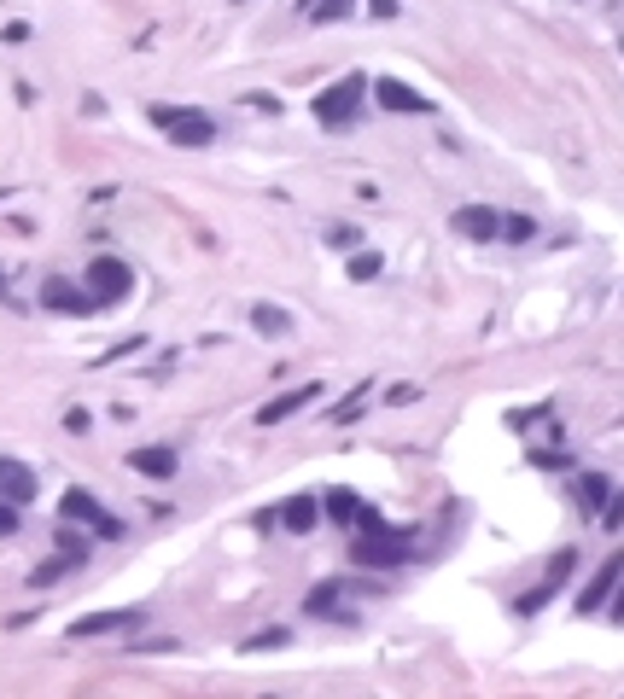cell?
I'll list each match as a JSON object with an SVG mask.
<instances>
[{"mask_svg":"<svg viewBox=\"0 0 624 699\" xmlns=\"http://www.w3.org/2000/svg\"><path fill=\"white\" fill-rule=\"evenodd\" d=\"M152 123L170 134L175 146H210L216 140V123L205 111H193V105H152Z\"/></svg>","mask_w":624,"mask_h":699,"instance_id":"1","label":"cell"},{"mask_svg":"<svg viewBox=\"0 0 624 699\" xmlns=\"http://www.w3.org/2000/svg\"><path fill=\"white\" fill-rule=\"evenodd\" d=\"M362 76H345V82H333V88H321L315 94V123L321 129H345V123H356V111H362Z\"/></svg>","mask_w":624,"mask_h":699,"instance_id":"2","label":"cell"},{"mask_svg":"<svg viewBox=\"0 0 624 699\" xmlns=\"http://www.w3.org/2000/svg\"><path fill=\"white\" fill-rule=\"evenodd\" d=\"M350 560H356V566H374V571H391V566H409V560H415V548H409V536L362 531V536H356V548H350Z\"/></svg>","mask_w":624,"mask_h":699,"instance_id":"3","label":"cell"},{"mask_svg":"<svg viewBox=\"0 0 624 699\" xmlns=\"http://www.w3.org/2000/svg\"><path fill=\"white\" fill-rule=\"evenodd\" d=\"M59 513H65V525H94L100 536H123V519H111L88 490H65L59 496Z\"/></svg>","mask_w":624,"mask_h":699,"instance_id":"4","label":"cell"},{"mask_svg":"<svg viewBox=\"0 0 624 699\" xmlns=\"http://www.w3.org/2000/svg\"><path fill=\"white\" fill-rule=\"evenodd\" d=\"M129 263L123 257H94L88 263V292H94V303H117V298H129Z\"/></svg>","mask_w":624,"mask_h":699,"instance_id":"5","label":"cell"},{"mask_svg":"<svg viewBox=\"0 0 624 699\" xmlns=\"http://www.w3.org/2000/svg\"><path fill=\"white\" fill-rule=\"evenodd\" d=\"M146 612L129 606V612H94V618H76L70 624V641H94V635H123V630H140Z\"/></svg>","mask_w":624,"mask_h":699,"instance_id":"6","label":"cell"},{"mask_svg":"<svg viewBox=\"0 0 624 699\" xmlns=\"http://www.w3.org/2000/svg\"><path fill=\"white\" fill-rule=\"evenodd\" d=\"M450 228L461 233V239H496L502 210H490V204H461V210L450 216Z\"/></svg>","mask_w":624,"mask_h":699,"instance_id":"7","label":"cell"},{"mask_svg":"<svg viewBox=\"0 0 624 699\" xmlns=\"http://www.w3.org/2000/svg\"><path fill=\"white\" fill-rule=\"evenodd\" d=\"M374 100H380L385 111H403V117H426V111H432V100H426V94H415L409 82H391V76H385V82H374Z\"/></svg>","mask_w":624,"mask_h":699,"instance_id":"8","label":"cell"},{"mask_svg":"<svg viewBox=\"0 0 624 699\" xmlns=\"http://www.w3.org/2000/svg\"><path fill=\"white\" fill-rule=\"evenodd\" d=\"M315 397H321V385H298V391H280L275 402H263V408H257V426H280V420H292L298 408H310Z\"/></svg>","mask_w":624,"mask_h":699,"instance_id":"9","label":"cell"},{"mask_svg":"<svg viewBox=\"0 0 624 699\" xmlns=\"http://www.w3.org/2000/svg\"><path fill=\"white\" fill-rule=\"evenodd\" d=\"M41 303H47V309H70V315L100 309V303H94V292H82V286H70V280H41Z\"/></svg>","mask_w":624,"mask_h":699,"instance_id":"10","label":"cell"},{"mask_svg":"<svg viewBox=\"0 0 624 699\" xmlns=\"http://www.w3.org/2000/svg\"><path fill=\"white\" fill-rule=\"evenodd\" d=\"M0 501H12V507L35 501V472L24 461H6V455H0Z\"/></svg>","mask_w":624,"mask_h":699,"instance_id":"11","label":"cell"},{"mask_svg":"<svg viewBox=\"0 0 624 699\" xmlns=\"http://www.w3.org/2000/svg\"><path fill=\"white\" fill-rule=\"evenodd\" d=\"M129 466H135V472H146V478H175V472H181L175 449H164V443H152V449H135V455H129Z\"/></svg>","mask_w":624,"mask_h":699,"instance_id":"12","label":"cell"},{"mask_svg":"<svg viewBox=\"0 0 624 699\" xmlns=\"http://www.w3.org/2000/svg\"><path fill=\"white\" fill-rule=\"evenodd\" d=\"M613 583H619V560H601V571H595L590 583H584V595H578V612H595L601 600L613 595Z\"/></svg>","mask_w":624,"mask_h":699,"instance_id":"13","label":"cell"},{"mask_svg":"<svg viewBox=\"0 0 624 699\" xmlns=\"http://www.w3.org/2000/svg\"><path fill=\"white\" fill-rule=\"evenodd\" d=\"M251 327H257L263 338H286L292 327H298V321H292L280 303H251Z\"/></svg>","mask_w":624,"mask_h":699,"instance_id":"14","label":"cell"},{"mask_svg":"<svg viewBox=\"0 0 624 699\" xmlns=\"http://www.w3.org/2000/svg\"><path fill=\"white\" fill-rule=\"evenodd\" d=\"M315 507H321L315 496H292L286 507H280V525H286V531H298V536H304V531H315V519H321Z\"/></svg>","mask_w":624,"mask_h":699,"instance_id":"15","label":"cell"},{"mask_svg":"<svg viewBox=\"0 0 624 699\" xmlns=\"http://www.w3.org/2000/svg\"><path fill=\"white\" fill-rule=\"evenodd\" d=\"M578 496H584V507H590V513H601V507H607V496H613V478H607V472H584V478H578Z\"/></svg>","mask_w":624,"mask_h":699,"instance_id":"16","label":"cell"},{"mask_svg":"<svg viewBox=\"0 0 624 699\" xmlns=\"http://www.w3.org/2000/svg\"><path fill=\"white\" fill-rule=\"evenodd\" d=\"M345 595V577H327V583H315L310 600H304V612H315V618H327L333 612V600Z\"/></svg>","mask_w":624,"mask_h":699,"instance_id":"17","label":"cell"},{"mask_svg":"<svg viewBox=\"0 0 624 699\" xmlns=\"http://www.w3.org/2000/svg\"><path fill=\"white\" fill-rule=\"evenodd\" d=\"M321 507H327L339 525H350V519H356V507H362V496H356V490H327V501H321Z\"/></svg>","mask_w":624,"mask_h":699,"instance_id":"18","label":"cell"},{"mask_svg":"<svg viewBox=\"0 0 624 699\" xmlns=\"http://www.w3.org/2000/svg\"><path fill=\"white\" fill-rule=\"evenodd\" d=\"M496 239H514V245H531V239H537V222H531V216H502V228H496Z\"/></svg>","mask_w":624,"mask_h":699,"instance_id":"19","label":"cell"},{"mask_svg":"<svg viewBox=\"0 0 624 699\" xmlns=\"http://www.w3.org/2000/svg\"><path fill=\"white\" fill-rule=\"evenodd\" d=\"M350 12H356V0H315L310 24H339V18H350Z\"/></svg>","mask_w":624,"mask_h":699,"instance_id":"20","label":"cell"},{"mask_svg":"<svg viewBox=\"0 0 624 699\" xmlns=\"http://www.w3.org/2000/svg\"><path fill=\"white\" fill-rule=\"evenodd\" d=\"M286 641H292L286 630H257V635H245L240 653H263V647H286Z\"/></svg>","mask_w":624,"mask_h":699,"instance_id":"21","label":"cell"},{"mask_svg":"<svg viewBox=\"0 0 624 699\" xmlns=\"http://www.w3.org/2000/svg\"><path fill=\"white\" fill-rule=\"evenodd\" d=\"M380 251H356V263H350V280H374L380 274Z\"/></svg>","mask_w":624,"mask_h":699,"instance_id":"22","label":"cell"},{"mask_svg":"<svg viewBox=\"0 0 624 699\" xmlns=\"http://www.w3.org/2000/svg\"><path fill=\"white\" fill-rule=\"evenodd\" d=\"M555 595V583H543V589H531V595H520L514 600V612H520V618H531V612H543V600Z\"/></svg>","mask_w":624,"mask_h":699,"instance_id":"23","label":"cell"},{"mask_svg":"<svg viewBox=\"0 0 624 699\" xmlns=\"http://www.w3.org/2000/svg\"><path fill=\"white\" fill-rule=\"evenodd\" d=\"M327 245H339V251H362V228H333V233H327Z\"/></svg>","mask_w":624,"mask_h":699,"instance_id":"24","label":"cell"},{"mask_svg":"<svg viewBox=\"0 0 624 699\" xmlns=\"http://www.w3.org/2000/svg\"><path fill=\"white\" fill-rule=\"evenodd\" d=\"M18 525H24V513H18L12 501H0V536H12V531H18Z\"/></svg>","mask_w":624,"mask_h":699,"instance_id":"25","label":"cell"},{"mask_svg":"<svg viewBox=\"0 0 624 699\" xmlns=\"http://www.w3.org/2000/svg\"><path fill=\"white\" fill-rule=\"evenodd\" d=\"M572 560H578V554H572V548H566V554H555V566H549V583H566V571H572Z\"/></svg>","mask_w":624,"mask_h":699,"instance_id":"26","label":"cell"},{"mask_svg":"<svg viewBox=\"0 0 624 699\" xmlns=\"http://www.w3.org/2000/svg\"><path fill=\"white\" fill-rule=\"evenodd\" d=\"M129 653H175V641H170V635H158V641H135Z\"/></svg>","mask_w":624,"mask_h":699,"instance_id":"27","label":"cell"},{"mask_svg":"<svg viewBox=\"0 0 624 699\" xmlns=\"http://www.w3.org/2000/svg\"><path fill=\"white\" fill-rule=\"evenodd\" d=\"M65 426H70V432H76V437H82V432H88V426H94V420H88L82 408H70V414H65Z\"/></svg>","mask_w":624,"mask_h":699,"instance_id":"28","label":"cell"},{"mask_svg":"<svg viewBox=\"0 0 624 699\" xmlns=\"http://www.w3.org/2000/svg\"><path fill=\"white\" fill-rule=\"evenodd\" d=\"M368 12H374V18H391V12H397V0H368Z\"/></svg>","mask_w":624,"mask_h":699,"instance_id":"29","label":"cell"},{"mask_svg":"<svg viewBox=\"0 0 624 699\" xmlns=\"http://www.w3.org/2000/svg\"><path fill=\"white\" fill-rule=\"evenodd\" d=\"M0 298H6V274H0Z\"/></svg>","mask_w":624,"mask_h":699,"instance_id":"30","label":"cell"},{"mask_svg":"<svg viewBox=\"0 0 624 699\" xmlns=\"http://www.w3.org/2000/svg\"><path fill=\"white\" fill-rule=\"evenodd\" d=\"M298 6H310V0H298Z\"/></svg>","mask_w":624,"mask_h":699,"instance_id":"31","label":"cell"}]
</instances>
